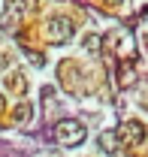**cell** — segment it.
I'll use <instances>...</instances> for the list:
<instances>
[{
	"label": "cell",
	"mask_w": 148,
	"mask_h": 157,
	"mask_svg": "<svg viewBox=\"0 0 148 157\" xmlns=\"http://www.w3.org/2000/svg\"><path fill=\"white\" fill-rule=\"evenodd\" d=\"M55 139L64 145V148H73V145H79V142L85 139V127H82L79 121H73V118H67V121H57Z\"/></svg>",
	"instance_id": "6da1fadb"
},
{
	"label": "cell",
	"mask_w": 148,
	"mask_h": 157,
	"mask_svg": "<svg viewBox=\"0 0 148 157\" xmlns=\"http://www.w3.org/2000/svg\"><path fill=\"white\" fill-rule=\"evenodd\" d=\"M45 33H49L52 42L64 45V42L73 39V21H70V18H52V21H49V27H45Z\"/></svg>",
	"instance_id": "7a4b0ae2"
},
{
	"label": "cell",
	"mask_w": 148,
	"mask_h": 157,
	"mask_svg": "<svg viewBox=\"0 0 148 157\" xmlns=\"http://www.w3.org/2000/svg\"><path fill=\"white\" fill-rule=\"evenodd\" d=\"M118 136L124 139L127 145H142V139H145V127H142V121H127V124L121 127Z\"/></svg>",
	"instance_id": "3957f363"
},
{
	"label": "cell",
	"mask_w": 148,
	"mask_h": 157,
	"mask_svg": "<svg viewBox=\"0 0 148 157\" xmlns=\"http://www.w3.org/2000/svg\"><path fill=\"white\" fill-rule=\"evenodd\" d=\"M6 6H9V9H6V18L3 21H15L18 15H24V0H9Z\"/></svg>",
	"instance_id": "277c9868"
},
{
	"label": "cell",
	"mask_w": 148,
	"mask_h": 157,
	"mask_svg": "<svg viewBox=\"0 0 148 157\" xmlns=\"http://www.w3.org/2000/svg\"><path fill=\"white\" fill-rule=\"evenodd\" d=\"M100 148H103V151H115V148H118V133H115V130L100 133Z\"/></svg>",
	"instance_id": "5b68a950"
},
{
	"label": "cell",
	"mask_w": 148,
	"mask_h": 157,
	"mask_svg": "<svg viewBox=\"0 0 148 157\" xmlns=\"http://www.w3.org/2000/svg\"><path fill=\"white\" fill-rule=\"evenodd\" d=\"M30 115H33V106H30V103H18V106H15V112H12L15 121H27Z\"/></svg>",
	"instance_id": "8992f818"
},
{
	"label": "cell",
	"mask_w": 148,
	"mask_h": 157,
	"mask_svg": "<svg viewBox=\"0 0 148 157\" xmlns=\"http://www.w3.org/2000/svg\"><path fill=\"white\" fill-rule=\"evenodd\" d=\"M85 48H88L91 55H97V52H100V36H97V33H91V36H85Z\"/></svg>",
	"instance_id": "52a82bcc"
},
{
	"label": "cell",
	"mask_w": 148,
	"mask_h": 157,
	"mask_svg": "<svg viewBox=\"0 0 148 157\" xmlns=\"http://www.w3.org/2000/svg\"><path fill=\"white\" fill-rule=\"evenodd\" d=\"M6 85H12V91H24V88H27V82H24V76H18V73H15V76H12V82H6Z\"/></svg>",
	"instance_id": "ba28073f"
},
{
	"label": "cell",
	"mask_w": 148,
	"mask_h": 157,
	"mask_svg": "<svg viewBox=\"0 0 148 157\" xmlns=\"http://www.w3.org/2000/svg\"><path fill=\"white\" fill-rule=\"evenodd\" d=\"M118 85H121V88L133 85V70H121V78H118Z\"/></svg>",
	"instance_id": "9c48e42d"
},
{
	"label": "cell",
	"mask_w": 148,
	"mask_h": 157,
	"mask_svg": "<svg viewBox=\"0 0 148 157\" xmlns=\"http://www.w3.org/2000/svg\"><path fill=\"white\" fill-rule=\"evenodd\" d=\"M3 109H6V100H3V94H0V118H3Z\"/></svg>",
	"instance_id": "30bf717a"
},
{
	"label": "cell",
	"mask_w": 148,
	"mask_h": 157,
	"mask_svg": "<svg viewBox=\"0 0 148 157\" xmlns=\"http://www.w3.org/2000/svg\"><path fill=\"white\" fill-rule=\"evenodd\" d=\"M106 3H109V6H115V3H121V0H106Z\"/></svg>",
	"instance_id": "8fae6325"
}]
</instances>
